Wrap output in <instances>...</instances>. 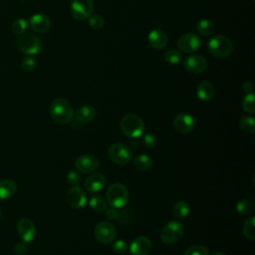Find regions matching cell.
Wrapping results in <instances>:
<instances>
[{"instance_id": "cell-1", "label": "cell", "mask_w": 255, "mask_h": 255, "mask_svg": "<svg viewBox=\"0 0 255 255\" xmlns=\"http://www.w3.org/2000/svg\"><path fill=\"white\" fill-rule=\"evenodd\" d=\"M50 115L56 123L65 125L73 120L74 110L69 101L63 98H58L55 99L50 106Z\"/></svg>"}, {"instance_id": "cell-2", "label": "cell", "mask_w": 255, "mask_h": 255, "mask_svg": "<svg viewBox=\"0 0 255 255\" xmlns=\"http://www.w3.org/2000/svg\"><path fill=\"white\" fill-rule=\"evenodd\" d=\"M207 50L208 53L213 57L222 59L232 55L234 51V45L228 37L216 35L208 41Z\"/></svg>"}, {"instance_id": "cell-3", "label": "cell", "mask_w": 255, "mask_h": 255, "mask_svg": "<svg viewBox=\"0 0 255 255\" xmlns=\"http://www.w3.org/2000/svg\"><path fill=\"white\" fill-rule=\"evenodd\" d=\"M123 133L130 138H136L144 131V123L141 118L135 114L125 115L120 124Z\"/></svg>"}, {"instance_id": "cell-4", "label": "cell", "mask_w": 255, "mask_h": 255, "mask_svg": "<svg viewBox=\"0 0 255 255\" xmlns=\"http://www.w3.org/2000/svg\"><path fill=\"white\" fill-rule=\"evenodd\" d=\"M106 198L107 202L111 206L121 208L128 201V190L124 184L115 182L108 187L106 191Z\"/></svg>"}, {"instance_id": "cell-5", "label": "cell", "mask_w": 255, "mask_h": 255, "mask_svg": "<svg viewBox=\"0 0 255 255\" xmlns=\"http://www.w3.org/2000/svg\"><path fill=\"white\" fill-rule=\"evenodd\" d=\"M17 46L21 52L28 56L37 55L42 49V42L38 36L30 32H24L17 38Z\"/></svg>"}, {"instance_id": "cell-6", "label": "cell", "mask_w": 255, "mask_h": 255, "mask_svg": "<svg viewBox=\"0 0 255 255\" xmlns=\"http://www.w3.org/2000/svg\"><path fill=\"white\" fill-rule=\"evenodd\" d=\"M184 233L183 224L179 221H169L166 223L160 233L162 242L166 245H173L181 239Z\"/></svg>"}, {"instance_id": "cell-7", "label": "cell", "mask_w": 255, "mask_h": 255, "mask_svg": "<svg viewBox=\"0 0 255 255\" xmlns=\"http://www.w3.org/2000/svg\"><path fill=\"white\" fill-rule=\"evenodd\" d=\"M72 16L78 21H85L93 14V0H71L70 4Z\"/></svg>"}, {"instance_id": "cell-8", "label": "cell", "mask_w": 255, "mask_h": 255, "mask_svg": "<svg viewBox=\"0 0 255 255\" xmlns=\"http://www.w3.org/2000/svg\"><path fill=\"white\" fill-rule=\"evenodd\" d=\"M108 153L110 159L120 165L127 164L131 158V150L129 149V147L121 142H116L112 144L109 147Z\"/></svg>"}, {"instance_id": "cell-9", "label": "cell", "mask_w": 255, "mask_h": 255, "mask_svg": "<svg viewBox=\"0 0 255 255\" xmlns=\"http://www.w3.org/2000/svg\"><path fill=\"white\" fill-rule=\"evenodd\" d=\"M201 41L199 37L194 33H185L181 35L177 40V50L181 53L191 54L200 48Z\"/></svg>"}, {"instance_id": "cell-10", "label": "cell", "mask_w": 255, "mask_h": 255, "mask_svg": "<svg viewBox=\"0 0 255 255\" xmlns=\"http://www.w3.org/2000/svg\"><path fill=\"white\" fill-rule=\"evenodd\" d=\"M95 237L102 244H110L116 237V229L108 221L99 222L95 227Z\"/></svg>"}, {"instance_id": "cell-11", "label": "cell", "mask_w": 255, "mask_h": 255, "mask_svg": "<svg viewBox=\"0 0 255 255\" xmlns=\"http://www.w3.org/2000/svg\"><path fill=\"white\" fill-rule=\"evenodd\" d=\"M100 161L98 157L93 154H82L77 157L75 161L76 170L81 173H91L98 169Z\"/></svg>"}, {"instance_id": "cell-12", "label": "cell", "mask_w": 255, "mask_h": 255, "mask_svg": "<svg viewBox=\"0 0 255 255\" xmlns=\"http://www.w3.org/2000/svg\"><path fill=\"white\" fill-rule=\"evenodd\" d=\"M183 68L191 74H200L207 68V60L201 55H190L183 60Z\"/></svg>"}, {"instance_id": "cell-13", "label": "cell", "mask_w": 255, "mask_h": 255, "mask_svg": "<svg viewBox=\"0 0 255 255\" xmlns=\"http://www.w3.org/2000/svg\"><path fill=\"white\" fill-rule=\"evenodd\" d=\"M17 231L22 241L29 243L34 240L36 236V227L34 222L29 218H21L17 223Z\"/></svg>"}, {"instance_id": "cell-14", "label": "cell", "mask_w": 255, "mask_h": 255, "mask_svg": "<svg viewBox=\"0 0 255 255\" xmlns=\"http://www.w3.org/2000/svg\"><path fill=\"white\" fill-rule=\"evenodd\" d=\"M194 119L189 114L181 113L176 115L173 119V128L179 133L186 134L191 132L194 128Z\"/></svg>"}, {"instance_id": "cell-15", "label": "cell", "mask_w": 255, "mask_h": 255, "mask_svg": "<svg viewBox=\"0 0 255 255\" xmlns=\"http://www.w3.org/2000/svg\"><path fill=\"white\" fill-rule=\"evenodd\" d=\"M67 201L74 208H82L87 203V196L84 190L78 185H74L67 191Z\"/></svg>"}, {"instance_id": "cell-16", "label": "cell", "mask_w": 255, "mask_h": 255, "mask_svg": "<svg viewBox=\"0 0 255 255\" xmlns=\"http://www.w3.org/2000/svg\"><path fill=\"white\" fill-rule=\"evenodd\" d=\"M152 244L146 236H138L132 240L129 245L130 255H148L151 250Z\"/></svg>"}, {"instance_id": "cell-17", "label": "cell", "mask_w": 255, "mask_h": 255, "mask_svg": "<svg viewBox=\"0 0 255 255\" xmlns=\"http://www.w3.org/2000/svg\"><path fill=\"white\" fill-rule=\"evenodd\" d=\"M29 24L31 29L37 33H45L51 27L50 18L42 13L34 14L29 19Z\"/></svg>"}, {"instance_id": "cell-18", "label": "cell", "mask_w": 255, "mask_h": 255, "mask_svg": "<svg viewBox=\"0 0 255 255\" xmlns=\"http://www.w3.org/2000/svg\"><path fill=\"white\" fill-rule=\"evenodd\" d=\"M147 42L155 50L163 49L168 43L166 33L161 29H153L147 35Z\"/></svg>"}, {"instance_id": "cell-19", "label": "cell", "mask_w": 255, "mask_h": 255, "mask_svg": "<svg viewBox=\"0 0 255 255\" xmlns=\"http://www.w3.org/2000/svg\"><path fill=\"white\" fill-rule=\"evenodd\" d=\"M107 183L106 176L103 173L96 172L91 174L85 181V188L89 192H98L102 190Z\"/></svg>"}, {"instance_id": "cell-20", "label": "cell", "mask_w": 255, "mask_h": 255, "mask_svg": "<svg viewBox=\"0 0 255 255\" xmlns=\"http://www.w3.org/2000/svg\"><path fill=\"white\" fill-rule=\"evenodd\" d=\"M215 90L213 85L208 81H202L197 85L196 88V96L199 100L203 102L210 101L214 96Z\"/></svg>"}, {"instance_id": "cell-21", "label": "cell", "mask_w": 255, "mask_h": 255, "mask_svg": "<svg viewBox=\"0 0 255 255\" xmlns=\"http://www.w3.org/2000/svg\"><path fill=\"white\" fill-rule=\"evenodd\" d=\"M96 109L91 106V105H84L82 107H80L77 111H76V119L83 124H88L90 122H92L95 117H96Z\"/></svg>"}, {"instance_id": "cell-22", "label": "cell", "mask_w": 255, "mask_h": 255, "mask_svg": "<svg viewBox=\"0 0 255 255\" xmlns=\"http://www.w3.org/2000/svg\"><path fill=\"white\" fill-rule=\"evenodd\" d=\"M17 191V184L12 179L0 180V200L12 197Z\"/></svg>"}, {"instance_id": "cell-23", "label": "cell", "mask_w": 255, "mask_h": 255, "mask_svg": "<svg viewBox=\"0 0 255 255\" xmlns=\"http://www.w3.org/2000/svg\"><path fill=\"white\" fill-rule=\"evenodd\" d=\"M196 31L201 36H204V37L211 36L215 32V26L210 20L201 19L196 24Z\"/></svg>"}, {"instance_id": "cell-24", "label": "cell", "mask_w": 255, "mask_h": 255, "mask_svg": "<svg viewBox=\"0 0 255 255\" xmlns=\"http://www.w3.org/2000/svg\"><path fill=\"white\" fill-rule=\"evenodd\" d=\"M189 213V205L186 201H176L172 206V214L176 219H183Z\"/></svg>"}, {"instance_id": "cell-25", "label": "cell", "mask_w": 255, "mask_h": 255, "mask_svg": "<svg viewBox=\"0 0 255 255\" xmlns=\"http://www.w3.org/2000/svg\"><path fill=\"white\" fill-rule=\"evenodd\" d=\"M133 164H134L135 168L138 169L139 171H146L151 167L152 160L147 154L141 153L134 157Z\"/></svg>"}, {"instance_id": "cell-26", "label": "cell", "mask_w": 255, "mask_h": 255, "mask_svg": "<svg viewBox=\"0 0 255 255\" xmlns=\"http://www.w3.org/2000/svg\"><path fill=\"white\" fill-rule=\"evenodd\" d=\"M90 207L97 212H104L107 210V200L99 194L93 195L89 200Z\"/></svg>"}, {"instance_id": "cell-27", "label": "cell", "mask_w": 255, "mask_h": 255, "mask_svg": "<svg viewBox=\"0 0 255 255\" xmlns=\"http://www.w3.org/2000/svg\"><path fill=\"white\" fill-rule=\"evenodd\" d=\"M239 127L246 133H254L255 120L251 116H242L239 119Z\"/></svg>"}, {"instance_id": "cell-28", "label": "cell", "mask_w": 255, "mask_h": 255, "mask_svg": "<svg viewBox=\"0 0 255 255\" xmlns=\"http://www.w3.org/2000/svg\"><path fill=\"white\" fill-rule=\"evenodd\" d=\"M243 235L249 239V240H254L255 239V217L251 216L249 217L243 224L242 228Z\"/></svg>"}, {"instance_id": "cell-29", "label": "cell", "mask_w": 255, "mask_h": 255, "mask_svg": "<svg viewBox=\"0 0 255 255\" xmlns=\"http://www.w3.org/2000/svg\"><path fill=\"white\" fill-rule=\"evenodd\" d=\"M164 60L170 65H176L182 61V54L177 49H168L164 54Z\"/></svg>"}, {"instance_id": "cell-30", "label": "cell", "mask_w": 255, "mask_h": 255, "mask_svg": "<svg viewBox=\"0 0 255 255\" xmlns=\"http://www.w3.org/2000/svg\"><path fill=\"white\" fill-rule=\"evenodd\" d=\"M242 108L247 114L255 113V96L253 93H248L242 100Z\"/></svg>"}, {"instance_id": "cell-31", "label": "cell", "mask_w": 255, "mask_h": 255, "mask_svg": "<svg viewBox=\"0 0 255 255\" xmlns=\"http://www.w3.org/2000/svg\"><path fill=\"white\" fill-rule=\"evenodd\" d=\"M236 210L241 215H245L246 216V215L251 214V212L253 210V206H252V203L249 200L242 199V200H239L236 203Z\"/></svg>"}, {"instance_id": "cell-32", "label": "cell", "mask_w": 255, "mask_h": 255, "mask_svg": "<svg viewBox=\"0 0 255 255\" xmlns=\"http://www.w3.org/2000/svg\"><path fill=\"white\" fill-rule=\"evenodd\" d=\"M88 23H89V26L94 29V30H101L103 27H104V24H105V20L104 18L99 15V14H92L89 18H88Z\"/></svg>"}, {"instance_id": "cell-33", "label": "cell", "mask_w": 255, "mask_h": 255, "mask_svg": "<svg viewBox=\"0 0 255 255\" xmlns=\"http://www.w3.org/2000/svg\"><path fill=\"white\" fill-rule=\"evenodd\" d=\"M183 255H209V252L207 248H205L202 245L195 244L190 247H188Z\"/></svg>"}, {"instance_id": "cell-34", "label": "cell", "mask_w": 255, "mask_h": 255, "mask_svg": "<svg viewBox=\"0 0 255 255\" xmlns=\"http://www.w3.org/2000/svg\"><path fill=\"white\" fill-rule=\"evenodd\" d=\"M27 21L25 19H16L13 23H12V31L13 33L17 34V35H21L23 34L24 32H26V29H27Z\"/></svg>"}, {"instance_id": "cell-35", "label": "cell", "mask_w": 255, "mask_h": 255, "mask_svg": "<svg viewBox=\"0 0 255 255\" xmlns=\"http://www.w3.org/2000/svg\"><path fill=\"white\" fill-rule=\"evenodd\" d=\"M21 68L25 72H32L36 68V61L34 58L27 56L21 61Z\"/></svg>"}, {"instance_id": "cell-36", "label": "cell", "mask_w": 255, "mask_h": 255, "mask_svg": "<svg viewBox=\"0 0 255 255\" xmlns=\"http://www.w3.org/2000/svg\"><path fill=\"white\" fill-rule=\"evenodd\" d=\"M67 181L69 184H71L72 186L74 185H78L81 181V175L80 172L78 170H70L67 174Z\"/></svg>"}, {"instance_id": "cell-37", "label": "cell", "mask_w": 255, "mask_h": 255, "mask_svg": "<svg viewBox=\"0 0 255 255\" xmlns=\"http://www.w3.org/2000/svg\"><path fill=\"white\" fill-rule=\"evenodd\" d=\"M112 248H113L115 253H117V254H124L128 250V245H127L126 241H124V240H117V241H115L113 243Z\"/></svg>"}, {"instance_id": "cell-38", "label": "cell", "mask_w": 255, "mask_h": 255, "mask_svg": "<svg viewBox=\"0 0 255 255\" xmlns=\"http://www.w3.org/2000/svg\"><path fill=\"white\" fill-rule=\"evenodd\" d=\"M156 137L154 134L152 133H146L143 135V145L146 148H153L156 145Z\"/></svg>"}, {"instance_id": "cell-39", "label": "cell", "mask_w": 255, "mask_h": 255, "mask_svg": "<svg viewBox=\"0 0 255 255\" xmlns=\"http://www.w3.org/2000/svg\"><path fill=\"white\" fill-rule=\"evenodd\" d=\"M15 254L17 255H23L26 253L27 251V243L25 242H17L15 245H14V248H13Z\"/></svg>"}, {"instance_id": "cell-40", "label": "cell", "mask_w": 255, "mask_h": 255, "mask_svg": "<svg viewBox=\"0 0 255 255\" xmlns=\"http://www.w3.org/2000/svg\"><path fill=\"white\" fill-rule=\"evenodd\" d=\"M242 89L243 91L248 94V93H252V90H253V84L250 82V81H245L242 85Z\"/></svg>"}, {"instance_id": "cell-41", "label": "cell", "mask_w": 255, "mask_h": 255, "mask_svg": "<svg viewBox=\"0 0 255 255\" xmlns=\"http://www.w3.org/2000/svg\"><path fill=\"white\" fill-rule=\"evenodd\" d=\"M118 215H119V213L117 212L116 209H109V210L107 211V217H108L109 219H117Z\"/></svg>"}, {"instance_id": "cell-42", "label": "cell", "mask_w": 255, "mask_h": 255, "mask_svg": "<svg viewBox=\"0 0 255 255\" xmlns=\"http://www.w3.org/2000/svg\"><path fill=\"white\" fill-rule=\"evenodd\" d=\"M213 255H226V254L223 253V252H216V253H214Z\"/></svg>"}, {"instance_id": "cell-43", "label": "cell", "mask_w": 255, "mask_h": 255, "mask_svg": "<svg viewBox=\"0 0 255 255\" xmlns=\"http://www.w3.org/2000/svg\"><path fill=\"white\" fill-rule=\"evenodd\" d=\"M1 214H2V213H1V209H0V218H1Z\"/></svg>"}]
</instances>
